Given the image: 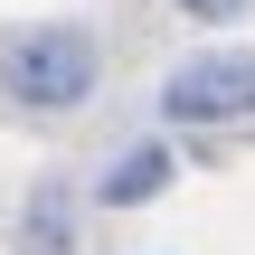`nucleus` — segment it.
<instances>
[{
	"mask_svg": "<svg viewBox=\"0 0 255 255\" xmlns=\"http://www.w3.org/2000/svg\"><path fill=\"white\" fill-rule=\"evenodd\" d=\"M161 180H170V151H123V161L104 170V199H114V208H132V199H151Z\"/></svg>",
	"mask_w": 255,
	"mask_h": 255,
	"instance_id": "7ed1b4c3",
	"label": "nucleus"
},
{
	"mask_svg": "<svg viewBox=\"0 0 255 255\" xmlns=\"http://www.w3.org/2000/svg\"><path fill=\"white\" fill-rule=\"evenodd\" d=\"M95 38L85 28H19L9 47H0V85L28 104V114H66V104H85L95 95Z\"/></svg>",
	"mask_w": 255,
	"mask_h": 255,
	"instance_id": "f257e3e1",
	"label": "nucleus"
},
{
	"mask_svg": "<svg viewBox=\"0 0 255 255\" xmlns=\"http://www.w3.org/2000/svg\"><path fill=\"white\" fill-rule=\"evenodd\" d=\"M170 114H180V123H246L255 114V47L189 57V66L170 76Z\"/></svg>",
	"mask_w": 255,
	"mask_h": 255,
	"instance_id": "f03ea898",
	"label": "nucleus"
},
{
	"mask_svg": "<svg viewBox=\"0 0 255 255\" xmlns=\"http://www.w3.org/2000/svg\"><path fill=\"white\" fill-rule=\"evenodd\" d=\"M180 9H199V19H237L246 0H180Z\"/></svg>",
	"mask_w": 255,
	"mask_h": 255,
	"instance_id": "20e7f679",
	"label": "nucleus"
}]
</instances>
